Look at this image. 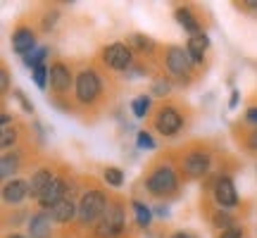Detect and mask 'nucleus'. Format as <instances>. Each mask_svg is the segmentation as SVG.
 <instances>
[{
	"label": "nucleus",
	"mask_w": 257,
	"mask_h": 238,
	"mask_svg": "<svg viewBox=\"0 0 257 238\" xmlns=\"http://www.w3.org/2000/svg\"><path fill=\"white\" fill-rule=\"evenodd\" d=\"M143 188L155 200H172L181 191V169L172 160L160 157L148 167L146 176H143Z\"/></svg>",
	"instance_id": "obj_1"
},
{
	"label": "nucleus",
	"mask_w": 257,
	"mask_h": 238,
	"mask_svg": "<svg viewBox=\"0 0 257 238\" xmlns=\"http://www.w3.org/2000/svg\"><path fill=\"white\" fill-rule=\"evenodd\" d=\"M105 98V74L98 67H83L76 72V86H74L72 102L81 110H93Z\"/></svg>",
	"instance_id": "obj_2"
},
{
	"label": "nucleus",
	"mask_w": 257,
	"mask_h": 238,
	"mask_svg": "<svg viewBox=\"0 0 257 238\" xmlns=\"http://www.w3.org/2000/svg\"><path fill=\"white\" fill-rule=\"evenodd\" d=\"M162 67H165L167 76H172V81L174 83H181V86H188L193 81V76H195V64H193L191 55H188V50L186 46H174V43H169V46L162 48Z\"/></svg>",
	"instance_id": "obj_3"
},
{
	"label": "nucleus",
	"mask_w": 257,
	"mask_h": 238,
	"mask_svg": "<svg viewBox=\"0 0 257 238\" xmlns=\"http://www.w3.org/2000/svg\"><path fill=\"white\" fill-rule=\"evenodd\" d=\"M212 160L214 153L205 143H191L181 150L179 169L184 179H207L212 174Z\"/></svg>",
	"instance_id": "obj_4"
},
{
	"label": "nucleus",
	"mask_w": 257,
	"mask_h": 238,
	"mask_svg": "<svg viewBox=\"0 0 257 238\" xmlns=\"http://www.w3.org/2000/svg\"><path fill=\"white\" fill-rule=\"evenodd\" d=\"M79 217H76V224L81 229H88V226H95V221L100 219L107 205H110V195L102 191L100 186H91V188H83L79 193Z\"/></svg>",
	"instance_id": "obj_5"
},
{
	"label": "nucleus",
	"mask_w": 257,
	"mask_h": 238,
	"mask_svg": "<svg viewBox=\"0 0 257 238\" xmlns=\"http://www.w3.org/2000/svg\"><path fill=\"white\" fill-rule=\"evenodd\" d=\"M126 233V205L119 198H110V205L100 219L95 221L93 238H121Z\"/></svg>",
	"instance_id": "obj_6"
},
{
	"label": "nucleus",
	"mask_w": 257,
	"mask_h": 238,
	"mask_svg": "<svg viewBox=\"0 0 257 238\" xmlns=\"http://www.w3.org/2000/svg\"><path fill=\"white\" fill-rule=\"evenodd\" d=\"M150 119H153V129L165 138H176L186 129V112L176 102L157 105Z\"/></svg>",
	"instance_id": "obj_7"
},
{
	"label": "nucleus",
	"mask_w": 257,
	"mask_h": 238,
	"mask_svg": "<svg viewBox=\"0 0 257 238\" xmlns=\"http://www.w3.org/2000/svg\"><path fill=\"white\" fill-rule=\"evenodd\" d=\"M210 183H207V191H210V198L214 202V207H221V210H236L240 205V195L238 188L231 179V174L226 172H219V174L207 176Z\"/></svg>",
	"instance_id": "obj_8"
},
{
	"label": "nucleus",
	"mask_w": 257,
	"mask_h": 238,
	"mask_svg": "<svg viewBox=\"0 0 257 238\" xmlns=\"http://www.w3.org/2000/svg\"><path fill=\"white\" fill-rule=\"evenodd\" d=\"M98 60H100V64L105 67V69H110V72H119V74H126L128 69L138 62L136 53H134L131 46L124 43V41H114V43L102 46Z\"/></svg>",
	"instance_id": "obj_9"
},
{
	"label": "nucleus",
	"mask_w": 257,
	"mask_h": 238,
	"mask_svg": "<svg viewBox=\"0 0 257 238\" xmlns=\"http://www.w3.org/2000/svg\"><path fill=\"white\" fill-rule=\"evenodd\" d=\"M74 86H76L74 69L64 60H55L50 64V83H48V88L53 93V102L69 100V93L74 95Z\"/></svg>",
	"instance_id": "obj_10"
},
{
	"label": "nucleus",
	"mask_w": 257,
	"mask_h": 238,
	"mask_svg": "<svg viewBox=\"0 0 257 238\" xmlns=\"http://www.w3.org/2000/svg\"><path fill=\"white\" fill-rule=\"evenodd\" d=\"M67 195H72V181H69L64 174H57L55 179H53V183H50L46 191H43V195L36 200L38 210H48V212H50L57 202L64 200Z\"/></svg>",
	"instance_id": "obj_11"
},
{
	"label": "nucleus",
	"mask_w": 257,
	"mask_h": 238,
	"mask_svg": "<svg viewBox=\"0 0 257 238\" xmlns=\"http://www.w3.org/2000/svg\"><path fill=\"white\" fill-rule=\"evenodd\" d=\"M10 48H12L15 55L27 57L29 53H34L38 48V31L34 27H29V24L15 27L12 36H10Z\"/></svg>",
	"instance_id": "obj_12"
},
{
	"label": "nucleus",
	"mask_w": 257,
	"mask_h": 238,
	"mask_svg": "<svg viewBox=\"0 0 257 238\" xmlns=\"http://www.w3.org/2000/svg\"><path fill=\"white\" fill-rule=\"evenodd\" d=\"M53 226L55 221L50 217L48 210H36L31 212V217L27 219V236L29 238H53Z\"/></svg>",
	"instance_id": "obj_13"
},
{
	"label": "nucleus",
	"mask_w": 257,
	"mask_h": 238,
	"mask_svg": "<svg viewBox=\"0 0 257 238\" xmlns=\"http://www.w3.org/2000/svg\"><path fill=\"white\" fill-rule=\"evenodd\" d=\"M55 176H57V172L50 165L36 167V169L29 174V198H31V200H38V198L43 195V191L53 183Z\"/></svg>",
	"instance_id": "obj_14"
},
{
	"label": "nucleus",
	"mask_w": 257,
	"mask_h": 238,
	"mask_svg": "<svg viewBox=\"0 0 257 238\" xmlns=\"http://www.w3.org/2000/svg\"><path fill=\"white\" fill-rule=\"evenodd\" d=\"M29 200V179H12L3 183V202L8 207H19Z\"/></svg>",
	"instance_id": "obj_15"
},
{
	"label": "nucleus",
	"mask_w": 257,
	"mask_h": 238,
	"mask_svg": "<svg viewBox=\"0 0 257 238\" xmlns=\"http://www.w3.org/2000/svg\"><path fill=\"white\" fill-rule=\"evenodd\" d=\"M174 19H176V24L188 34V38L198 36V34L205 31V29H202L200 17H198V12H195L191 5H179V8H174Z\"/></svg>",
	"instance_id": "obj_16"
},
{
	"label": "nucleus",
	"mask_w": 257,
	"mask_h": 238,
	"mask_svg": "<svg viewBox=\"0 0 257 238\" xmlns=\"http://www.w3.org/2000/svg\"><path fill=\"white\" fill-rule=\"evenodd\" d=\"M50 217H53V221L60 224V226L74 224L76 217H79V202L74 200V195H67L64 200H60L55 207L50 210Z\"/></svg>",
	"instance_id": "obj_17"
},
{
	"label": "nucleus",
	"mask_w": 257,
	"mask_h": 238,
	"mask_svg": "<svg viewBox=\"0 0 257 238\" xmlns=\"http://www.w3.org/2000/svg\"><path fill=\"white\" fill-rule=\"evenodd\" d=\"M24 165V153L15 148V150H8L0 155V176H3V183L17 179L15 174H19V169Z\"/></svg>",
	"instance_id": "obj_18"
},
{
	"label": "nucleus",
	"mask_w": 257,
	"mask_h": 238,
	"mask_svg": "<svg viewBox=\"0 0 257 238\" xmlns=\"http://www.w3.org/2000/svg\"><path fill=\"white\" fill-rule=\"evenodd\" d=\"M186 50H188L193 64H195V67H202V64H205V57H207V50H210V36H207V31L188 38V41H186Z\"/></svg>",
	"instance_id": "obj_19"
},
{
	"label": "nucleus",
	"mask_w": 257,
	"mask_h": 238,
	"mask_svg": "<svg viewBox=\"0 0 257 238\" xmlns=\"http://www.w3.org/2000/svg\"><path fill=\"white\" fill-rule=\"evenodd\" d=\"M126 43L131 46V50H134L136 55L153 57V55L157 53V43H155V38H150L148 34H141V31H136V34H131V36L126 38Z\"/></svg>",
	"instance_id": "obj_20"
},
{
	"label": "nucleus",
	"mask_w": 257,
	"mask_h": 238,
	"mask_svg": "<svg viewBox=\"0 0 257 238\" xmlns=\"http://www.w3.org/2000/svg\"><path fill=\"white\" fill-rule=\"evenodd\" d=\"M236 224H238V217H236V212L233 210H221V207H214V210L210 212V226L217 231V233L231 229V226H236Z\"/></svg>",
	"instance_id": "obj_21"
},
{
	"label": "nucleus",
	"mask_w": 257,
	"mask_h": 238,
	"mask_svg": "<svg viewBox=\"0 0 257 238\" xmlns=\"http://www.w3.org/2000/svg\"><path fill=\"white\" fill-rule=\"evenodd\" d=\"M128 205H131V212H134V217H136V226H138V229H141V231L150 229L153 217H155L153 207H150V205H146L143 200H138V198H134Z\"/></svg>",
	"instance_id": "obj_22"
},
{
	"label": "nucleus",
	"mask_w": 257,
	"mask_h": 238,
	"mask_svg": "<svg viewBox=\"0 0 257 238\" xmlns=\"http://www.w3.org/2000/svg\"><path fill=\"white\" fill-rule=\"evenodd\" d=\"M48 57H50V48L48 46H38L34 53H29L27 57H22V64L27 67V69H38V67H43V64H48Z\"/></svg>",
	"instance_id": "obj_23"
},
{
	"label": "nucleus",
	"mask_w": 257,
	"mask_h": 238,
	"mask_svg": "<svg viewBox=\"0 0 257 238\" xmlns=\"http://www.w3.org/2000/svg\"><path fill=\"white\" fill-rule=\"evenodd\" d=\"M153 110V95L150 93H141L131 100V112H134V119H146Z\"/></svg>",
	"instance_id": "obj_24"
},
{
	"label": "nucleus",
	"mask_w": 257,
	"mask_h": 238,
	"mask_svg": "<svg viewBox=\"0 0 257 238\" xmlns=\"http://www.w3.org/2000/svg\"><path fill=\"white\" fill-rule=\"evenodd\" d=\"M172 88H174V81H172V76L162 74V76H155V79H153V88H150V95H153V98H167V95L172 93Z\"/></svg>",
	"instance_id": "obj_25"
},
{
	"label": "nucleus",
	"mask_w": 257,
	"mask_h": 238,
	"mask_svg": "<svg viewBox=\"0 0 257 238\" xmlns=\"http://www.w3.org/2000/svg\"><path fill=\"white\" fill-rule=\"evenodd\" d=\"M240 148L250 153V155H257V127H248L245 131H240L238 136Z\"/></svg>",
	"instance_id": "obj_26"
},
{
	"label": "nucleus",
	"mask_w": 257,
	"mask_h": 238,
	"mask_svg": "<svg viewBox=\"0 0 257 238\" xmlns=\"http://www.w3.org/2000/svg\"><path fill=\"white\" fill-rule=\"evenodd\" d=\"M19 143V129L17 124L15 127H5L0 131V148H3V153H8V150H15V146Z\"/></svg>",
	"instance_id": "obj_27"
},
{
	"label": "nucleus",
	"mask_w": 257,
	"mask_h": 238,
	"mask_svg": "<svg viewBox=\"0 0 257 238\" xmlns=\"http://www.w3.org/2000/svg\"><path fill=\"white\" fill-rule=\"evenodd\" d=\"M124 172H121L119 167H105L102 169V181L107 183L110 188H121L124 186Z\"/></svg>",
	"instance_id": "obj_28"
},
{
	"label": "nucleus",
	"mask_w": 257,
	"mask_h": 238,
	"mask_svg": "<svg viewBox=\"0 0 257 238\" xmlns=\"http://www.w3.org/2000/svg\"><path fill=\"white\" fill-rule=\"evenodd\" d=\"M31 79H34L38 91H48V83H50V64H43V67L34 69V72H31Z\"/></svg>",
	"instance_id": "obj_29"
},
{
	"label": "nucleus",
	"mask_w": 257,
	"mask_h": 238,
	"mask_svg": "<svg viewBox=\"0 0 257 238\" xmlns=\"http://www.w3.org/2000/svg\"><path fill=\"white\" fill-rule=\"evenodd\" d=\"M136 146L141 148V150H155L157 143H155V138H153V134L143 129V131H138L136 134Z\"/></svg>",
	"instance_id": "obj_30"
},
{
	"label": "nucleus",
	"mask_w": 257,
	"mask_h": 238,
	"mask_svg": "<svg viewBox=\"0 0 257 238\" xmlns=\"http://www.w3.org/2000/svg\"><path fill=\"white\" fill-rule=\"evenodd\" d=\"M57 19H60V12H57V10H46V12H43V17H41V31H50V29H55Z\"/></svg>",
	"instance_id": "obj_31"
},
{
	"label": "nucleus",
	"mask_w": 257,
	"mask_h": 238,
	"mask_svg": "<svg viewBox=\"0 0 257 238\" xmlns=\"http://www.w3.org/2000/svg\"><path fill=\"white\" fill-rule=\"evenodd\" d=\"M217 238H245V226H243V221H238L236 226H231V229L217 233Z\"/></svg>",
	"instance_id": "obj_32"
},
{
	"label": "nucleus",
	"mask_w": 257,
	"mask_h": 238,
	"mask_svg": "<svg viewBox=\"0 0 257 238\" xmlns=\"http://www.w3.org/2000/svg\"><path fill=\"white\" fill-rule=\"evenodd\" d=\"M12 95H15V100H17L19 105H22V110L27 112V114H34V105L29 102V98L24 95V91H19V88H15V91H12Z\"/></svg>",
	"instance_id": "obj_33"
},
{
	"label": "nucleus",
	"mask_w": 257,
	"mask_h": 238,
	"mask_svg": "<svg viewBox=\"0 0 257 238\" xmlns=\"http://www.w3.org/2000/svg\"><path fill=\"white\" fill-rule=\"evenodd\" d=\"M243 122L248 124V127H257V105H250L245 114H243Z\"/></svg>",
	"instance_id": "obj_34"
},
{
	"label": "nucleus",
	"mask_w": 257,
	"mask_h": 238,
	"mask_svg": "<svg viewBox=\"0 0 257 238\" xmlns=\"http://www.w3.org/2000/svg\"><path fill=\"white\" fill-rule=\"evenodd\" d=\"M0 91H3V95L10 91V69L8 67L0 69Z\"/></svg>",
	"instance_id": "obj_35"
},
{
	"label": "nucleus",
	"mask_w": 257,
	"mask_h": 238,
	"mask_svg": "<svg viewBox=\"0 0 257 238\" xmlns=\"http://www.w3.org/2000/svg\"><path fill=\"white\" fill-rule=\"evenodd\" d=\"M153 212H155V217H160V219H167L169 217V205L167 202H157L155 207H153Z\"/></svg>",
	"instance_id": "obj_36"
},
{
	"label": "nucleus",
	"mask_w": 257,
	"mask_h": 238,
	"mask_svg": "<svg viewBox=\"0 0 257 238\" xmlns=\"http://www.w3.org/2000/svg\"><path fill=\"white\" fill-rule=\"evenodd\" d=\"M0 124H3V129H5V127H15V114H10V112L3 110V114H0Z\"/></svg>",
	"instance_id": "obj_37"
},
{
	"label": "nucleus",
	"mask_w": 257,
	"mask_h": 238,
	"mask_svg": "<svg viewBox=\"0 0 257 238\" xmlns=\"http://www.w3.org/2000/svg\"><path fill=\"white\" fill-rule=\"evenodd\" d=\"M169 238H198V236H195L193 231H188V229H176Z\"/></svg>",
	"instance_id": "obj_38"
},
{
	"label": "nucleus",
	"mask_w": 257,
	"mask_h": 238,
	"mask_svg": "<svg viewBox=\"0 0 257 238\" xmlns=\"http://www.w3.org/2000/svg\"><path fill=\"white\" fill-rule=\"evenodd\" d=\"M238 5L243 10H248V12H257V0H240Z\"/></svg>",
	"instance_id": "obj_39"
},
{
	"label": "nucleus",
	"mask_w": 257,
	"mask_h": 238,
	"mask_svg": "<svg viewBox=\"0 0 257 238\" xmlns=\"http://www.w3.org/2000/svg\"><path fill=\"white\" fill-rule=\"evenodd\" d=\"M238 98H240V91L238 88H233V91H231V100H229L231 110H236V107H238Z\"/></svg>",
	"instance_id": "obj_40"
},
{
	"label": "nucleus",
	"mask_w": 257,
	"mask_h": 238,
	"mask_svg": "<svg viewBox=\"0 0 257 238\" xmlns=\"http://www.w3.org/2000/svg\"><path fill=\"white\" fill-rule=\"evenodd\" d=\"M5 238H29V236H24V233H8Z\"/></svg>",
	"instance_id": "obj_41"
},
{
	"label": "nucleus",
	"mask_w": 257,
	"mask_h": 238,
	"mask_svg": "<svg viewBox=\"0 0 257 238\" xmlns=\"http://www.w3.org/2000/svg\"><path fill=\"white\" fill-rule=\"evenodd\" d=\"M255 174H257V167H255Z\"/></svg>",
	"instance_id": "obj_42"
}]
</instances>
